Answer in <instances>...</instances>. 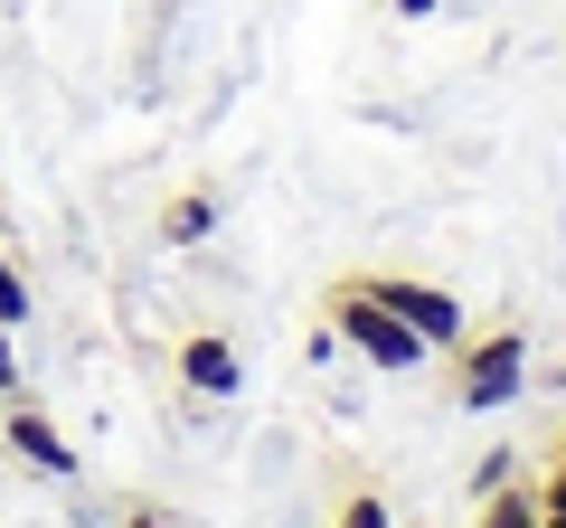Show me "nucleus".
I'll return each instance as SVG.
<instances>
[{
    "label": "nucleus",
    "instance_id": "2",
    "mask_svg": "<svg viewBox=\"0 0 566 528\" xmlns=\"http://www.w3.org/2000/svg\"><path fill=\"white\" fill-rule=\"evenodd\" d=\"M444 387H453L463 415H501L528 387V340L520 330H463V340L444 349Z\"/></svg>",
    "mask_w": 566,
    "mask_h": 528
},
{
    "label": "nucleus",
    "instance_id": "10",
    "mask_svg": "<svg viewBox=\"0 0 566 528\" xmlns=\"http://www.w3.org/2000/svg\"><path fill=\"white\" fill-rule=\"evenodd\" d=\"M29 387V368H20V349H10V330H0V397H20Z\"/></svg>",
    "mask_w": 566,
    "mask_h": 528
},
{
    "label": "nucleus",
    "instance_id": "12",
    "mask_svg": "<svg viewBox=\"0 0 566 528\" xmlns=\"http://www.w3.org/2000/svg\"><path fill=\"white\" fill-rule=\"evenodd\" d=\"M538 500H547V519L566 528V472H547V482H538Z\"/></svg>",
    "mask_w": 566,
    "mask_h": 528
},
{
    "label": "nucleus",
    "instance_id": "16",
    "mask_svg": "<svg viewBox=\"0 0 566 528\" xmlns=\"http://www.w3.org/2000/svg\"><path fill=\"white\" fill-rule=\"evenodd\" d=\"M547 528H557V519H547Z\"/></svg>",
    "mask_w": 566,
    "mask_h": 528
},
{
    "label": "nucleus",
    "instance_id": "1",
    "mask_svg": "<svg viewBox=\"0 0 566 528\" xmlns=\"http://www.w3.org/2000/svg\"><path fill=\"white\" fill-rule=\"evenodd\" d=\"M322 321H331V340L359 349L368 368H424V359H434V349H424L416 330H406L397 311L359 284V274H331V284H322Z\"/></svg>",
    "mask_w": 566,
    "mask_h": 528
},
{
    "label": "nucleus",
    "instance_id": "8",
    "mask_svg": "<svg viewBox=\"0 0 566 528\" xmlns=\"http://www.w3.org/2000/svg\"><path fill=\"white\" fill-rule=\"evenodd\" d=\"M331 528H397V519H387V490H378V482L340 490V509H331Z\"/></svg>",
    "mask_w": 566,
    "mask_h": 528
},
{
    "label": "nucleus",
    "instance_id": "11",
    "mask_svg": "<svg viewBox=\"0 0 566 528\" xmlns=\"http://www.w3.org/2000/svg\"><path fill=\"white\" fill-rule=\"evenodd\" d=\"M123 528H180V519H170L161 500H133V509H123Z\"/></svg>",
    "mask_w": 566,
    "mask_h": 528
},
{
    "label": "nucleus",
    "instance_id": "7",
    "mask_svg": "<svg viewBox=\"0 0 566 528\" xmlns=\"http://www.w3.org/2000/svg\"><path fill=\"white\" fill-rule=\"evenodd\" d=\"M208 226H218V189H180V199L161 208V245H199Z\"/></svg>",
    "mask_w": 566,
    "mask_h": 528
},
{
    "label": "nucleus",
    "instance_id": "6",
    "mask_svg": "<svg viewBox=\"0 0 566 528\" xmlns=\"http://www.w3.org/2000/svg\"><path fill=\"white\" fill-rule=\"evenodd\" d=\"M472 528H547L538 482H491V490H472Z\"/></svg>",
    "mask_w": 566,
    "mask_h": 528
},
{
    "label": "nucleus",
    "instance_id": "4",
    "mask_svg": "<svg viewBox=\"0 0 566 528\" xmlns=\"http://www.w3.org/2000/svg\"><path fill=\"white\" fill-rule=\"evenodd\" d=\"M0 444L20 453L29 472H48V482H76V444H66L39 406H10V415H0Z\"/></svg>",
    "mask_w": 566,
    "mask_h": 528
},
{
    "label": "nucleus",
    "instance_id": "14",
    "mask_svg": "<svg viewBox=\"0 0 566 528\" xmlns=\"http://www.w3.org/2000/svg\"><path fill=\"white\" fill-rule=\"evenodd\" d=\"M397 10H406V20H424V10H434V0H397Z\"/></svg>",
    "mask_w": 566,
    "mask_h": 528
},
{
    "label": "nucleus",
    "instance_id": "15",
    "mask_svg": "<svg viewBox=\"0 0 566 528\" xmlns=\"http://www.w3.org/2000/svg\"><path fill=\"white\" fill-rule=\"evenodd\" d=\"M547 387H557V397H566V359H557V368H547Z\"/></svg>",
    "mask_w": 566,
    "mask_h": 528
},
{
    "label": "nucleus",
    "instance_id": "3",
    "mask_svg": "<svg viewBox=\"0 0 566 528\" xmlns=\"http://www.w3.org/2000/svg\"><path fill=\"white\" fill-rule=\"evenodd\" d=\"M359 284L378 293V303L397 311V321L416 330V340L434 349V359H444V349H453V340H463V330H472V321H463V303H453L444 284H416V274H387V264H378V274H359Z\"/></svg>",
    "mask_w": 566,
    "mask_h": 528
},
{
    "label": "nucleus",
    "instance_id": "9",
    "mask_svg": "<svg viewBox=\"0 0 566 528\" xmlns=\"http://www.w3.org/2000/svg\"><path fill=\"white\" fill-rule=\"evenodd\" d=\"M29 311H39V293H29V274H20V264L0 255V330H20Z\"/></svg>",
    "mask_w": 566,
    "mask_h": 528
},
{
    "label": "nucleus",
    "instance_id": "13",
    "mask_svg": "<svg viewBox=\"0 0 566 528\" xmlns=\"http://www.w3.org/2000/svg\"><path fill=\"white\" fill-rule=\"evenodd\" d=\"M547 472H566V425H557V434H547Z\"/></svg>",
    "mask_w": 566,
    "mask_h": 528
},
{
    "label": "nucleus",
    "instance_id": "5",
    "mask_svg": "<svg viewBox=\"0 0 566 528\" xmlns=\"http://www.w3.org/2000/svg\"><path fill=\"white\" fill-rule=\"evenodd\" d=\"M180 378L199 387V397H237L245 359H237V340H218V330H189V340H180Z\"/></svg>",
    "mask_w": 566,
    "mask_h": 528
}]
</instances>
